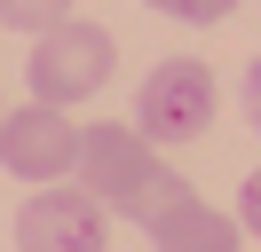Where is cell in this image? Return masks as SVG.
Wrapping results in <instances>:
<instances>
[{"label": "cell", "mask_w": 261, "mask_h": 252, "mask_svg": "<svg viewBox=\"0 0 261 252\" xmlns=\"http://www.w3.org/2000/svg\"><path fill=\"white\" fill-rule=\"evenodd\" d=\"M80 189L103 205V213L135 220V229H150L159 213H174V205L190 197V181H182V173L166 166V158L150 150L135 126H87V150H80Z\"/></svg>", "instance_id": "cell-1"}, {"label": "cell", "mask_w": 261, "mask_h": 252, "mask_svg": "<svg viewBox=\"0 0 261 252\" xmlns=\"http://www.w3.org/2000/svg\"><path fill=\"white\" fill-rule=\"evenodd\" d=\"M214 126V71L198 55H166L159 71L135 87V134L150 142V150H166V142H198Z\"/></svg>", "instance_id": "cell-2"}, {"label": "cell", "mask_w": 261, "mask_h": 252, "mask_svg": "<svg viewBox=\"0 0 261 252\" xmlns=\"http://www.w3.org/2000/svg\"><path fill=\"white\" fill-rule=\"evenodd\" d=\"M111 79V32L87 24V16H71V24H56L48 40L32 47V103H87V94Z\"/></svg>", "instance_id": "cell-3"}, {"label": "cell", "mask_w": 261, "mask_h": 252, "mask_svg": "<svg viewBox=\"0 0 261 252\" xmlns=\"http://www.w3.org/2000/svg\"><path fill=\"white\" fill-rule=\"evenodd\" d=\"M80 150H87V126L64 118L56 103H32V110H8L0 126V166L16 181H80Z\"/></svg>", "instance_id": "cell-4"}, {"label": "cell", "mask_w": 261, "mask_h": 252, "mask_svg": "<svg viewBox=\"0 0 261 252\" xmlns=\"http://www.w3.org/2000/svg\"><path fill=\"white\" fill-rule=\"evenodd\" d=\"M111 213L87 189H32L16 205V252H103Z\"/></svg>", "instance_id": "cell-5"}, {"label": "cell", "mask_w": 261, "mask_h": 252, "mask_svg": "<svg viewBox=\"0 0 261 252\" xmlns=\"http://www.w3.org/2000/svg\"><path fill=\"white\" fill-rule=\"evenodd\" d=\"M143 236H150L159 252H238V244H245L238 213H214V205L198 197V189H190V197L174 205V213H159V220H150Z\"/></svg>", "instance_id": "cell-6"}, {"label": "cell", "mask_w": 261, "mask_h": 252, "mask_svg": "<svg viewBox=\"0 0 261 252\" xmlns=\"http://www.w3.org/2000/svg\"><path fill=\"white\" fill-rule=\"evenodd\" d=\"M0 24H8V32H32V40H48L56 24H71V0H0Z\"/></svg>", "instance_id": "cell-7"}, {"label": "cell", "mask_w": 261, "mask_h": 252, "mask_svg": "<svg viewBox=\"0 0 261 252\" xmlns=\"http://www.w3.org/2000/svg\"><path fill=\"white\" fill-rule=\"evenodd\" d=\"M143 8H159V16H174V24H222L238 0H143Z\"/></svg>", "instance_id": "cell-8"}, {"label": "cell", "mask_w": 261, "mask_h": 252, "mask_svg": "<svg viewBox=\"0 0 261 252\" xmlns=\"http://www.w3.org/2000/svg\"><path fill=\"white\" fill-rule=\"evenodd\" d=\"M238 229L261 236V173H245V181H238Z\"/></svg>", "instance_id": "cell-9"}, {"label": "cell", "mask_w": 261, "mask_h": 252, "mask_svg": "<svg viewBox=\"0 0 261 252\" xmlns=\"http://www.w3.org/2000/svg\"><path fill=\"white\" fill-rule=\"evenodd\" d=\"M245 118H253V134H261V63L245 71Z\"/></svg>", "instance_id": "cell-10"}, {"label": "cell", "mask_w": 261, "mask_h": 252, "mask_svg": "<svg viewBox=\"0 0 261 252\" xmlns=\"http://www.w3.org/2000/svg\"><path fill=\"white\" fill-rule=\"evenodd\" d=\"M0 126H8V110H0Z\"/></svg>", "instance_id": "cell-11"}]
</instances>
